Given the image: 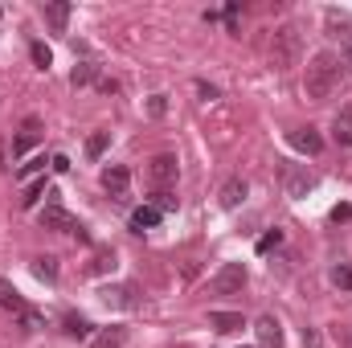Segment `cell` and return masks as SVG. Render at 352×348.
I'll return each instance as SVG.
<instances>
[{"instance_id":"1","label":"cell","mask_w":352,"mask_h":348,"mask_svg":"<svg viewBox=\"0 0 352 348\" xmlns=\"http://www.w3.org/2000/svg\"><path fill=\"white\" fill-rule=\"evenodd\" d=\"M340 78H344V66H340V58H336L332 50H320V54H316V58L307 62V74H303V90H307V98L324 102V98H332V94H336Z\"/></svg>"},{"instance_id":"2","label":"cell","mask_w":352,"mask_h":348,"mask_svg":"<svg viewBox=\"0 0 352 348\" xmlns=\"http://www.w3.org/2000/svg\"><path fill=\"white\" fill-rule=\"evenodd\" d=\"M299 54H303L299 29H295V25H278V29L270 33V41H266L270 66H274V70H291V66H299Z\"/></svg>"},{"instance_id":"3","label":"cell","mask_w":352,"mask_h":348,"mask_svg":"<svg viewBox=\"0 0 352 348\" xmlns=\"http://www.w3.org/2000/svg\"><path fill=\"white\" fill-rule=\"evenodd\" d=\"M246 279H250V274H246L242 262H226V266L213 274V291H217V295H234V291L246 287Z\"/></svg>"},{"instance_id":"4","label":"cell","mask_w":352,"mask_h":348,"mask_svg":"<svg viewBox=\"0 0 352 348\" xmlns=\"http://www.w3.org/2000/svg\"><path fill=\"white\" fill-rule=\"evenodd\" d=\"M283 188H287V197H307L311 188H316V176L307 173L303 164H283Z\"/></svg>"},{"instance_id":"5","label":"cell","mask_w":352,"mask_h":348,"mask_svg":"<svg viewBox=\"0 0 352 348\" xmlns=\"http://www.w3.org/2000/svg\"><path fill=\"white\" fill-rule=\"evenodd\" d=\"M37 221H41V230H62V234H74V230L82 226V221H78V217H70L58 201H50V205L37 213Z\"/></svg>"},{"instance_id":"6","label":"cell","mask_w":352,"mask_h":348,"mask_svg":"<svg viewBox=\"0 0 352 348\" xmlns=\"http://www.w3.org/2000/svg\"><path fill=\"white\" fill-rule=\"evenodd\" d=\"M98 295H102V303H107V307H123V312H131V307H140V299H135L140 291H135L131 283H119V287H102Z\"/></svg>"},{"instance_id":"7","label":"cell","mask_w":352,"mask_h":348,"mask_svg":"<svg viewBox=\"0 0 352 348\" xmlns=\"http://www.w3.org/2000/svg\"><path fill=\"white\" fill-rule=\"evenodd\" d=\"M102 188H107L115 201H123L127 188H131V173H127V164H111V168H102Z\"/></svg>"},{"instance_id":"8","label":"cell","mask_w":352,"mask_h":348,"mask_svg":"<svg viewBox=\"0 0 352 348\" xmlns=\"http://www.w3.org/2000/svg\"><path fill=\"white\" fill-rule=\"evenodd\" d=\"M148 176H152V184H156V188H168V184H176V176H180L176 156H156V160L148 164Z\"/></svg>"},{"instance_id":"9","label":"cell","mask_w":352,"mask_h":348,"mask_svg":"<svg viewBox=\"0 0 352 348\" xmlns=\"http://www.w3.org/2000/svg\"><path fill=\"white\" fill-rule=\"evenodd\" d=\"M254 336H258V345H263V348H278V345H283V328H278V320H274V316H258Z\"/></svg>"},{"instance_id":"10","label":"cell","mask_w":352,"mask_h":348,"mask_svg":"<svg viewBox=\"0 0 352 348\" xmlns=\"http://www.w3.org/2000/svg\"><path fill=\"white\" fill-rule=\"evenodd\" d=\"M291 144H295L299 152H307V156H320V152H324V140H320L316 127H295V131H291Z\"/></svg>"},{"instance_id":"11","label":"cell","mask_w":352,"mask_h":348,"mask_svg":"<svg viewBox=\"0 0 352 348\" xmlns=\"http://www.w3.org/2000/svg\"><path fill=\"white\" fill-rule=\"evenodd\" d=\"M41 17L50 21V29H54V33H66V25H70V4H66V0L41 4Z\"/></svg>"},{"instance_id":"12","label":"cell","mask_w":352,"mask_h":348,"mask_svg":"<svg viewBox=\"0 0 352 348\" xmlns=\"http://www.w3.org/2000/svg\"><path fill=\"white\" fill-rule=\"evenodd\" d=\"M37 140H41V123H37V119H25V127H21V135L12 140V156L21 160V156H25V152H29V148H33Z\"/></svg>"},{"instance_id":"13","label":"cell","mask_w":352,"mask_h":348,"mask_svg":"<svg viewBox=\"0 0 352 348\" xmlns=\"http://www.w3.org/2000/svg\"><path fill=\"white\" fill-rule=\"evenodd\" d=\"M332 140L340 148H352V107H340L336 119H332Z\"/></svg>"},{"instance_id":"14","label":"cell","mask_w":352,"mask_h":348,"mask_svg":"<svg viewBox=\"0 0 352 348\" xmlns=\"http://www.w3.org/2000/svg\"><path fill=\"white\" fill-rule=\"evenodd\" d=\"M217 197H221V205H226V209H238V205L246 201V180H242V176H230V180L221 184V193H217Z\"/></svg>"},{"instance_id":"15","label":"cell","mask_w":352,"mask_h":348,"mask_svg":"<svg viewBox=\"0 0 352 348\" xmlns=\"http://www.w3.org/2000/svg\"><path fill=\"white\" fill-rule=\"evenodd\" d=\"M209 324H213L217 332H226V336H230V332H242V328H246V320H242L238 312H209Z\"/></svg>"},{"instance_id":"16","label":"cell","mask_w":352,"mask_h":348,"mask_svg":"<svg viewBox=\"0 0 352 348\" xmlns=\"http://www.w3.org/2000/svg\"><path fill=\"white\" fill-rule=\"evenodd\" d=\"M152 226H160V209L140 205V209L131 213V230H135V234H144V230H152Z\"/></svg>"},{"instance_id":"17","label":"cell","mask_w":352,"mask_h":348,"mask_svg":"<svg viewBox=\"0 0 352 348\" xmlns=\"http://www.w3.org/2000/svg\"><path fill=\"white\" fill-rule=\"evenodd\" d=\"M0 307H4V312H16V316L25 312V299H21V291H16L8 279H0Z\"/></svg>"},{"instance_id":"18","label":"cell","mask_w":352,"mask_h":348,"mask_svg":"<svg viewBox=\"0 0 352 348\" xmlns=\"http://www.w3.org/2000/svg\"><path fill=\"white\" fill-rule=\"evenodd\" d=\"M123 345H127V328H102L90 348H123Z\"/></svg>"},{"instance_id":"19","label":"cell","mask_w":352,"mask_h":348,"mask_svg":"<svg viewBox=\"0 0 352 348\" xmlns=\"http://www.w3.org/2000/svg\"><path fill=\"white\" fill-rule=\"evenodd\" d=\"M41 197H50V184H45V176H37V180H29V188H25V197H21V209H33Z\"/></svg>"},{"instance_id":"20","label":"cell","mask_w":352,"mask_h":348,"mask_svg":"<svg viewBox=\"0 0 352 348\" xmlns=\"http://www.w3.org/2000/svg\"><path fill=\"white\" fill-rule=\"evenodd\" d=\"M90 83H98V66L94 62H78L70 70V87H90Z\"/></svg>"},{"instance_id":"21","label":"cell","mask_w":352,"mask_h":348,"mask_svg":"<svg viewBox=\"0 0 352 348\" xmlns=\"http://www.w3.org/2000/svg\"><path fill=\"white\" fill-rule=\"evenodd\" d=\"M115 266H119L115 250H94V259H90V274H111Z\"/></svg>"},{"instance_id":"22","label":"cell","mask_w":352,"mask_h":348,"mask_svg":"<svg viewBox=\"0 0 352 348\" xmlns=\"http://www.w3.org/2000/svg\"><path fill=\"white\" fill-rule=\"evenodd\" d=\"M62 328H66V336H74V340H87L90 332H94V328H90V320H82V316H66V320H62Z\"/></svg>"},{"instance_id":"23","label":"cell","mask_w":352,"mask_h":348,"mask_svg":"<svg viewBox=\"0 0 352 348\" xmlns=\"http://www.w3.org/2000/svg\"><path fill=\"white\" fill-rule=\"evenodd\" d=\"M33 274H37V279H45V283H54V279H58V259H54V254L33 259Z\"/></svg>"},{"instance_id":"24","label":"cell","mask_w":352,"mask_h":348,"mask_svg":"<svg viewBox=\"0 0 352 348\" xmlns=\"http://www.w3.org/2000/svg\"><path fill=\"white\" fill-rule=\"evenodd\" d=\"M29 58H33V66H37V70H50V66H54V54H50V45H45V41H33V45H29Z\"/></svg>"},{"instance_id":"25","label":"cell","mask_w":352,"mask_h":348,"mask_svg":"<svg viewBox=\"0 0 352 348\" xmlns=\"http://www.w3.org/2000/svg\"><path fill=\"white\" fill-rule=\"evenodd\" d=\"M107 144H111V131H94V135L87 140V156L90 160H98V156L107 152Z\"/></svg>"},{"instance_id":"26","label":"cell","mask_w":352,"mask_h":348,"mask_svg":"<svg viewBox=\"0 0 352 348\" xmlns=\"http://www.w3.org/2000/svg\"><path fill=\"white\" fill-rule=\"evenodd\" d=\"M152 209H160V213L176 209V193L173 188H156V193H152Z\"/></svg>"},{"instance_id":"27","label":"cell","mask_w":352,"mask_h":348,"mask_svg":"<svg viewBox=\"0 0 352 348\" xmlns=\"http://www.w3.org/2000/svg\"><path fill=\"white\" fill-rule=\"evenodd\" d=\"M332 287H340V291H352V266H349V262L332 266Z\"/></svg>"},{"instance_id":"28","label":"cell","mask_w":352,"mask_h":348,"mask_svg":"<svg viewBox=\"0 0 352 348\" xmlns=\"http://www.w3.org/2000/svg\"><path fill=\"white\" fill-rule=\"evenodd\" d=\"M336 58H340L344 74H352V33H344V37H340V50H336Z\"/></svg>"},{"instance_id":"29","label":"cell","mask_w":352,"mask_h":348,"mask_svg":"<svg viewBox=\"0 0 352 348\" xmlns=\"http://www.w3.org/2000/svg\"><path fill=\"white\" fill-rule=\"evenodd\" d=\"M41 168H45V156H33V160H25V164L16 168V176H21V180H29V176H37Z\"/></svg>"},{"instance_id":"30","label":"cell","mask_w":352,"mask_h":348,"mask_svg":"<svg viewBox=\"0 0 352 348\" xmlns=\"http://www.w3.org/2000/svg\"><path fill=\"white\" fill-rule=\"evenodd\" d=\"M164 111H168V98H164V94H152V98H148V115H152V119H160Z\"/></svg>"},{"instance_id":"31","label":"cell","mask_w":352,"mask_h":348,"mask_svg":"<svg viewBox=\"0 0 352 348\" xmlns=\"http://www.w3.org/2000/svg\"><path fill=\"white\" fill-rule=\"evenodd\" d=\"M21 328H25V332H37V328H41V316L25 307V312H21Z\"/></svg>"},{"instance_id":"32","label":"cell","mask_w":352,"mask_h":348,"mask_svg":"<svg viewBox=\"0 0 352 348\" xmlns=\"http://www.w3.org/2000/svg\"><path fill=\"white\" fill-rule=\"evenodd\" d=\"M278 242H283V230H270V234H266L263 242H258V254H266V250H274Z\"/></svg>"},{"instance_id":"33","label":"cell","mask_w":352,"mask_h":348,"mask_svg":"<svg viewBox=\"0 0 352 348\" xmlns=\"http://www.w3.org/2000/svg\"><path fill=\"white\" fill-rule=\"evenodd\" d=\"M197 94H201V98H205V102H213V98H217V94H221V90L213 87V83H205V78H197Z\"/></svg>"},{"instance_id":"34","label":"cell","mask_w":352,"mask_h":348,"mask_svg":"<svg viewBox=\"0 0 352 348\" xmlns=\"http://www.w3.org/2000/svg\"><path fill=\"white\" fill-rule=\"evenodd\" d=\"M303 345H307V348H324V345H320V332H316V328H303Z\"/></svg>"},{"instance_id":"35","label":"cell","mask_w":352,"mask_h":348,"mask_svg":"<svg viewBox=\"0 0 352 348\" xmlns=\"http://www.w3.org/2000/svg\"><path fill=\"white\" fill-rule=\"evenodd\" d=\"M352 217V205H336V209H332V221H349Z\"/></svg>"},{"instance_id":"36","label":"cell","mask_w":352,"mask_h":348,"mask_svg":"<svg viewBox=\"0 0 352 348\" xmlns=\"http://www.w3.org/2000/svg\"><path fill=\"white\" fill-rule=\"evenodd\" d=\"M98 90H102V94H119V83H115V78H98Z\"/></svg>"}]
</instances>
